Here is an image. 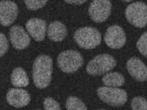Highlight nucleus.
<instances>
[{"label":"nucleus","instance_id":"6e6552de","mask_svg":"<svg viewBox=\"0 0 147 110\" xmlns=\"http://www.w3.org/2000/svg\"><path fill=\"white\" fill-rule=\"evenodd\" d=\"M105 43L111 49H121L126 43V35L121 27L112 25L108 28L104 36Z\"/></svg>","mask_w":147,"mask_h":110},{"label":"nucleus","instance_id":"2eb2a0df","mask_svg":"<svg viewBox=\"0 0 147 110\" xmlns=\"http://www.w3.org/2000/svg\"><path fill=\"white\" fill-rule=\"evenodd\" d=\"M11 84L16 86V87H26L29 85V78H28V74L25 72L24 69H22L20 67H17L13 70L11 73Z\"/></svg>","mask_w":147,"mask_h":110},{"label":"nucleus","instance_id":"4468645a","mask_svg":"<svg viewBox=\"0 0 147 110\" xmlns=\"http://www.w3.org/2000/svg\"><path fill=\"white\" fill-rule=\"evenodd\" d=\"M47 34L51 40L54 42L62 41L65 39L67 35V30L66 27L60 21H53L48 26L47 29Z\"/></svg>","mask_w":147,"mask_h":110},{"label":"nucleus","instance_id":"f8f14e48","mask_svg":"<svg viewBox=\"0 0 147 110\" xmlns=\"http://www.w3.org/2000/svg\"><path fill=\"white\" fill-rule=\"evenodd\" d=\"M26 29L32 38L36 41H42L45 38L47 24L40 18H30L26 23Z\"/></svg>","mask_w":147,"mask_h":110},{"label":"nucleus","instance_id":"423d86ee","mask_svg":"<svg viewBox=\"0 0 147 110\" xmlns=\"http://www.w3.org/2000/svg\"><path fill=\"white\" fill-rule=\"evenodd\" d=\"M127 20L132 26L142 29L147 23V7L144 2L130 4L125 10Z\"/></svg>","mask_w":147,"mask_h":110},{"label":"nucleus","instance_id":"9b49d317","mask_svg":"<svg viewBox=\"0 0 147 110\" xmlns=\"http://www.w3.org/2000/svg\"><path fill=\"white\" fill-rule=\"evenodd\" d=\"M9 40L17 50H24L30 43L29 34L20 26H13L9 30Z\"/></svg>","mask_w":147,"mask_h":110},{"label":"nucleus","instance_id":"dca6fc26","mask_svg":"<svg viewBox=\"0 0 147 110\" xmlns=\"http://www.w3.org/2000/svg\"><path fill=\"white\" fill-rule=\"evenodd\" d=\"M102 82L105 86L119 87L124 85L125 79L121 73L117 72H108L102 78Z\"/></svg>","mask_w":147,"mask_h":110},{"label":"nucleus","instance_id":"0eeeda50","mask_svg":"<svg viewBox=\"0 0 147 110\" xmlns=\"http://www.w3.org/2000/svg\"><path fill=\"white\" fill-rule=\"evenodd\" d=\"M111 8L110 0H93L88 8V14L93 21L101 23L109 18L111 13Z\"/></svg>","mask_w":147,"mask_h":110},{"label":"nucleus","instance_id":"4be33fe9","mask_svg":"<svg viewBox=\"0 0 147 110\" xmlns=\"http://www.w3.org/2000/svg\"><path fill=\"white\" fill-rule=\"evenodd\" d=\"M8 50V41L7 37L3 33H0V57L6 54Z\"/></svg>","mask_w":147,"mask_h":110},{"label":"nucleus","instance_id":"39448f33","mask_svg":"<svg viewBox=\"0 0 147 110\" xmlns=\"http://www.w3.org/2000/svg\"><path fill=\"white\" fill-rule=\"evenodd\" d=\"M98 97L104 103L112 107H121L127 102L128 95L125 90L119 89V87L102 86L98 89Z\"/></svg>","mask_w":147,"mask_h":110},{"label":"nucleus","instance_id":"a211bd4d","mask_svg":"<svg viewBox=\"0 0 147 110\" xmlns=\"http://www.w3.org/2000/svg\"><path fill=\"white\" fill-rule=\"evenodd\" d=\"M131 107L133 110H146L147 102L145 98L142 96H136L131 100Z\"/></svg>","mask_w":147,"mask_h":110},{"label":"nucleus","instance_id":"9d476101","mask_svg":"<svg viewBox=\"0 0 147 110\" xmlns=\"http://www.w3.org/2000/svg\"><path fill=\"white\" fill-rule=\"evenodd\" d=\"M7 101L11 107L20 108L30 104V95L28 93V91L21 89L20 87L11 88L8 90L7 94Z\"/></svg>","mask_w":147,"mask_h":110},{"label":"nucleus","instance_id":"b1692460","mask_svg":"<svg viewBox=\"0 0 147 110\" xmlns=\"http://www.w3.org/2000/svg\"><path fill=\"white\" fill-rule=\"evenodd\" d=\"M122 1H125V2H131L132 0H122Z\"/></svg>","mask_w":147,"mask_h":110},{"label":"nucleus","instance_id":"f257e3e1","mask_svg":"<svg viewBox=\"0 0 147 110\" xmlns=\"http://www.w3.org/2000/svg\"><path fill=\"white\" fill-rule=\"evenodd\" d=\"M53 75V60L48 55L41 54L35 59L32 66V77L34 85L40 89L46 88Z\"/></svg>","mask_w":147,"mask_h":110},{"label":"nucleus","instance_id":"412c9836","mask_svg":"<svg viewBox=\"0 0 147 110\" xmlns=\"http://www.w3.org/2000/svg\"><path fill=\"white\" fill-rule=\"evenodd\" d=\"M43 108L46 110H60L61 107L56 100L52 97H47L43 101Z\"/></svg>","mask_w":147,"mask_h":110},{"label":"nucleus","instance_id":"7ed1b4c3","mask_svg":"<svg viewBox=\"0 0 147 110\" xmlns=\"http://www.w3.org/2000/svg\"><path fill=\"white\" fill-rule=\"evenodd\" d=\"M84 62L82 55L79 52L74 50H64L59 54L57 64L63 72L72 73L76 72Z\"/></svg>","mask_w":147,"mask_h":110},{"label":"nucleus","instance_id":"5701e85b","mask_svg":"<svg viewBox=\"0 0 147 110\" xmlns=\"http://www.w3.org/2000/svg\"><path fill=\"white\" fill-rule=\"evenodd\" d=\"M68 4H73V5H82L84 4L86 0H64Z\"/></svg>","mask_w":147,"mask_h":110},{"label":"nucleus","instance_id":"aec40b11","mask_svg":"<svg viewBox=\"0 0 147 110\" xmlns=\"http://www.w3.org/2000/svg\"><path fill=\"white\" fill-rule=\"evenodd\" d=\"M26 5V7L30 10H37L41 7H43L48 0H23Z\"/></svg>","mask_w":147,"mask_h":110},{"label":"nucleus","instance_id":"f3484780","mask_svg":"<svg viewBox=\"0 0 147 110\" xmlns=\"http://www.w3.org/2000/svg\"><path fill=\"white\" fill-rule=\"evenodd\" d=\"M65 108L68 110H86V104L76 96H69L65 103Z\"/></svg>","mask_w":147,"mask_h":110},{"label":"nucleus","instance_id":"f03ea898","mask_svg":"<svg viewBox=\"0 0 147 110\" xmlns=\"http://www.w3.org/2000/svg\"><path fill=\"white\" fill-rule=\"evenodd\" d=\"M76 42L79 47L91 50L96 48L101 43V34L100 32L92 27H84L78 29L74 35Z\"/></svg>","mask_w":147,"mask_h":110},{"label":"nucleus","instance_id":"1a4fd4ad","mask_svg":"<svg viewBox=\"0 0 147 110\" xmlns=\"http://www.w3.org/2000/svg\"><path fill=\"white\" fill-rule=\"evenodd\" d=\"M18 15L17 4L10 0L0 1V24L4 27L12 25Z\"/></svg>","mask_w":147,"mask_h":110},{"label":"nucleus","instance_id":"20e7f679","mask_svg":"<svg viewBox=\"0 0 147 110\" xmlns=\"http://www.w3.org/2000/svg\"><path fill=\"white\" fill-rule=\"evenodd\" d=\"M116 66V60L109 54H99L86 65V72L90 75H101L110 72Z\"/></svg>","mask_w":147,"mask_h":110},{"label":"nucleus","instance_id":"ddd939ff","mask_svg":"<svg viewBox=\"0 0 147 110\" xmlns=\"http://www.w3.org/2000/svg\"><path fill=\"white\" fill-rule=\"evenodd\" d=\"M127 70L135 80L144 82L147 78V68L142 61L137 57H132L127 62Z\"/></svg>","mask_w":147,"mask_h":110},{"label":"nucleus","instance_id":"6ab92c4d","mask_svg":"<svg viewBox=\"0 0 147 110\" xmlns=\"http://www.w3.org/2000/svg\"><path fill=\"white\" fill-rule=\"evenodd\" d=\"M137 49L142 53V56L147 55V32H144L137 41Z\"/></svg>","mask_w":147,"mask_h":110}]
</instances>
